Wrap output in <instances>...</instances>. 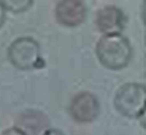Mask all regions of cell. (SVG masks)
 I'll use <instances>...</instances> for the list:
<instances>
[{
    "label": "cell",
    "instance_id": "8fae6325",
    "mask_svg": "<svg viewBox=\"0 0 146 135\" xmlns=\"http://www.w3.org/2000/svg\"><path fill=\"white\" fill-rule=\"evenodd\" d=\"M45 135H64V133L59 129H50Z\"/></svg>",
    "mask_w": 146,
    "mask_h": 135
},
{
    "label": "cell",
    "instance_id": "52a82bcc",
    "mask_svg": "<svg viewBox=\"0 0 146 135\" xmlns=\"http://www.w3.org/2000/svg\"><path fill=\"white\" fill-rule=\"evenodd\" d=\"M126 14L117 5H104L95 14V27L101 36L122 33L126 26Z\"/></svg>",
    "mask_w": 146,
    "mask_h": 135
},
{
    "label": "cell",
    "instance_id": "5b68a950",
    "mask_svg": "<svg viewBox=\"0 0 146 135\" xmlns=\"http://www.w3.org/2000/svg\"><path fill=\"white\" fill-rule=\"evenodd\" d=\"M13 128L23 135H45L51 129V121L42 111L27 108L15 116Z\"/></svg>",
    "mask_w": 146,
    "mask_h": 135
},
{
    "label": "cell",
    "instance_id": "7a4b0ae2",
    "mask_svg": "<svg viewBox=\"0 0 146 135\" xmlns=\"http://www.w3.org/2000/svg\"><path fill=\"white\" fill-rule=\"evenodd\" d=\"M146 88L142 83L128 82L117 89L113 98L115 111L127 119H140L145 116Z\"/></svg>",
    "mask_w": 146,
    "mask_h": 135
},
{
    "label": "cell",
    "instance_id": "30bf717a",
    "mask_svg": "<svg viewBox=\"0 0 146 135\" xmlns=\"http://www.w3.org/2000/svg\"><path fill=\"white\" fill-rule=\"evenodd\" d=\"M0 135H23L21 131H18L15 128H9V129H5L4 131H1Z\"/></svg>",
    "mask_w": 146,
    "mask_h": 135
},
{
    "label": "cell",
    "instance_id": "ba28073f",
    "mask_svg": "<svg viewBox=\"0 0 146 135\" xmlns=\"http://www.w3.org/2000/svg\"><path fill=\"white\" fill-rule=\"evenodd\" d=\"M33 0H3L1 4L5 12H10L14 14L25 13L33 5Z\"/></svg>",
    "mask_w": 146,
    "mask_h": 135
},
{
    "label": "cell",
    "instance_id": "3957f363",
    "mask_svg": "<svg viewBox=\"0 0 146 135\" xmlns=\"http://www.w3.org/2000/svg\"><path fill=\"white\" fill-rule=\"evenodd\" d=\"M8 61L18 70L36 69L41 63V46L33 37H18L9 45L7 50Z\"/></svg>",
    "mask_w": 146,
    "mask_h": 135
},
{
    "label": "cell",
    "instance_id": "8992f818",
    "mask_svg": "<svg viewBox=\"0 0 146 135\" xmlns=\"http://www.w3.org/2000/svg\"><path fill=\"white\" fill-rule=\"evenodd\" d=\"M54 17L63 27H80L87 18V7L82 0H60L55 4Z\"/></svg>",
    "mask_w": 146,
    "mask_h": 135
},
{
    "label": "cell",
    "instance_id": "6da1fadb",
    "mask_svg": "<svg viewBox=\"0 0 146 135\" xmlns=\"http://www.w3.org/2000/svg\"><path fill=\"white\" fill-rule=\"evenodd\" d=\"M95 54L99 63L105 69L122 70L129 65L133 48L129 40L122 33L101 36L95 45Z\"/></svg>",
    "mask_w": 146,
    "mask_h": 135
},
{
    "label": "cell",
    "instance_id": "277c9868",
    "mask_svg": "<svg viewBox=\"0 0 146 135\" xmlns=\"http://www.w3.org/2000/svg\"><path fill=\"white\" fill-rule=\"evenodd\" d=\"M68 113L77 124H91L100 115V101L92 92H78L69 101Z\"/></svg>",
    "mask_w": 146,
    "mask_h": 135
},
{
    "label": "cell",
    "instance_id": "9c48e42d",
    "mask_svg": "<svg viewBox=\"0 0 146 135\" xmlns=\"http://www.w3.org/2000/svg\"><path fill=\"white\" fill-rule=\"evenodd\" d=\"M5 19H7V12H5L4 7H3V4H1V0H0V28L4 26Z\"/></svg>",
    "mask_w": 146,
    "mask_h": 135
}]
</instances>
